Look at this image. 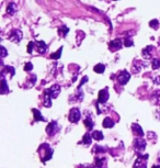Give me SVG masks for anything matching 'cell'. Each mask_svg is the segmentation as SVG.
I'll use <instances>...</instances> for the list:
<instances>
[{"label": "cell", "instance_id": "6da1fadb", "mask_svg": "<svg viewBox=\"0 0 160 168\" xmlns=\"http://www.w3.org/2000/svg\"><path fill=\"white\" fill-rule=\"evenodd\" d=\"M42 146L44 147V153L39 152V156H41L42 162H47V160L50 159V157L53 156V149H52L47 144H43Z\"/></svg>", "mask_w": 160, "mask_h": 168}, {"label": "cell", "instance_id": "7a4b0ae2", "mask_svg": "<svg viewBox=\"0 0 160 168\" xmlns=\"http://www.w3.org/2000/svg\"><path fill=\"white\" fill-rule=\"evenodd\" d=\"M80 117H81V113H80V110L78 108H72L69 112V117L68 119L70 122L72 123H77L78 121L80 120Z\"/></svg>", "mask_w": 160, "mask_h": 168}, {"label": "cell", "instance_id": "3957f363", "mask_svg": "<svg viewBox=\"0 0 160 168\" xmlns=\"http://www.w3.org/2000/svg\"><path fill=\"white\" fill-rule=\"evenodd\" d=\"M9 38H10V41L14 42V43H19V42L22 40V32H21L20 30H18V29H14V30H12L11 33H10Z\"/></svg>", "mask_w": 160, "mask_h": 168}, {"label": "cell", "instance_id": "277c9868", "mask_svg": "<svg viewBox=\"0 0 160 168\" xmlns=\"http://www.w3.org/2000/svg\"><path fill=\"white\" fill-rule=\"evenodd\" d=\"M142 137V136H140ZM135 139L134 140V147L137 152H143L144 149L146 148V142L144 141L143 139Z\"/></svg>", "mask_w": 160, "mask_h": 168}, {"label": "cell", "instance_id": "5b68a950", "mask_svg": "<svg viewBox=\"0 0 160 168\" xmlns=\"http://www.w3.org/2000/svg\"><path fill=\"white\" fill-rule=\"evenodd\" d=\"M129 78H131V74H129L127 71H121L120 75L117 76V80H118V82H120L121 85H125V84H127V82L129 80Z\"/></svg>", "mask_w": 160, "mask_h": 168}, {"label": "cell", "instance_id": "8992f818", "mask_svg": "<svg viewBox=\"0 0 160 168\" xmlns=\"http://www.w3.org/2000/svg\"><path fill=\"white\" fill-rule=\"evenodd\" d=\"M46 91L48 92V95L50 96L52 99H55L59 95V92H61V87L58 86V85H54V86L50 87V89H46Z\"/></svg>", "mask_w": 160, "mask_h": 168}, {"label": "cell", "instance_id": "52a82bcc", "mask_svg": "<svg viewBox=\"0 0 160 168\" xmlns=\"http://www.w3.org/2000/svg\"><path fill=\"white\" fill-rule=\"evenodd\" d=\"M57 131H58V125H57L56 121H52L46 128V132H47L48 135H54Z\"/></svg>", "mask_w": 160, "mask_h": 168}, {"label": "cell", "instance_id": "ba28073f", "mask_svg": "<svg viewBox=\"0 0 160 168\" xmlns=\"http://www.w3.org/2000/svg\"><path fill=\"white\" fill-rule=\"evenodd\" d=\"M108 99H109V90H108V88H104L99 92L98 101L100 103H105L108 101Z\"/></svg>", "mask_w": 160, "mask_h": 168}, {"label": "cell", "instance_id": "9c48e42d", "mask_svg": "<svg viewBox=\"0 0 160 168\" xmlns=\"http://www.w3.org/2000/svg\"><path fill=\"white\" fill-rule=\"evenodd\" d=\"M122 46H123V44H122L121 40H114V41H112V42L109 44V47H110V49L112 51V52L118 51Z\"/></svg>", "mask_w": 160, "mask_h": 168}, {"label": "cell", "instance_id": "30bf717a", "mask_svg": "<svg viewBox=\"0 0 160 168\" xmlns=\"http://www.w3.org/2000/svg\"><path fill=\"white\" fill-rule=\"evenodd\" d=\"M36 49H37V52L39 54H44L47 51V45L43 41H39V42H36Z\"/></svg>", "mask_w": 160, "mask_h": 168}, {"label": "cell", "instance_id": "8fae6325", "mask_svg": "<svg viewBox=\"0 0 160 168\" xmlns=\"http://www.w3.org/2000/svg\"><path fill=\"white\" fill-rule=\"evenodd\" d=\"M132 131H133V133H134L135 135H137V136H144V131H143V129L140 128V125L136 124V123L132 124Z\"/></svg>", "mask_w": 160, "mask_h": 168}, {"label": "cell", "instance_id": "7c38bea8", "mask_svg": "<svg viewBox=\"0 0 160 168\" xmlns=\"http://www.w3.org/2000/svg\"><path fill=\"white\" fill-rule=\"evenodd\" d=\"M32 112L34 113V120L35 121H46V119H45L44 117H42V114H41V112L37 109H33Z\"/></svg>", "mask_w": 160, "mask_h": 168}, {"label": "cell", "instance_id": "4fadbf2b", "mask_svg": "<svg viewBox=\"0 0 160 168\" xmlns=\"http://www.w3.org/2000/svg\"><path fill=\"white\" fill-rule=\"evenodd\" d=\"M44 106L46 107V108H50L52 107V98H50V96L48 95V92L45 90V93H44Z\"/></svg>", "mask_w": 160, "mask_h": 168}, {"label": "cell", "instance_id": "5bb4252c", "mask_svg": "<svg viewBox=\"0 0 160 168\" xmlns=\"http://www.w3.org/2000/svg\"><path fill=\"white\" fill-rule=\"evenodd\" d=\"M92 134H89V133H87V134H84L83 135V139H82V143L84 144V145H90L91 144V141H92Z\"/></svg>", "mask_w": 160, "mask_h": 168}, {"label": "cell", "instance_id": "9a60e30c", "mask_svg": "<svg viewBox=\"0 0 160 168\" xmlns=\"http://www.w3.org/2000/svg\"><path fill=\"white\" fill-rule=\"evenodd\" d=\"M92 137H93L94 140H97V141H102V140L104 139V135L102 134L101 131H93V133H92Z\"/></svg>", "mask_w": 160, "mask_h": 168}, {"label": "cell", "instance_id": "2e32d148", "mask_svg": "<svg viewBox=\"0 0 160 168\" xmlns=\"http://www.w3.org/2000/svg\"><path fill=\"white\" fill-rule=\"evenodd\" d=\"M16 11H17V5H16V3H14V2L9 3L8 8H7V12H8L9 14H14Z\"/></svg>", "mask_w": 160, "mask_h": 168}, {"label": "cell", "instance_id": "e0dca14e", "mask_svg": "<svg viewBox=\"0 0 160 168\" xmlns=\"http://www.w3.org/2000/svg\"><path fill=\"white\" fill-rule=\"evenodd\" d=\"M153 46H147L146 49H143V56H144V58H150L151 57V55H150V52L153 51Z\"/></svg>", "mask_w": 160, "mask_h": 168}, {"label": "cell", "instance_id": "ac0fdd59", "mask_svg": "<svg viewBox=\"0 0 160 168\" xmlns=\"http://www.w3.org/2000/svg\"><path fill=\"white\" fill-rule=\"evenodd\" d=\"M114 125V122L110 119V118H105L103 120V128H106V129H110Z\"/></svg>", "mask_w": 160, "mask_h": 168}, {"label": "cell", "instance_id": "d6986e66", "mask_svg": "<svg viewBox=\"0 0 160 168\" xmlns=\"http://www.w3.org/2000/svg\"><path fill=\"white\" fill-rule=\"evenodd\" d=\"M84 125H86V128L88 129V130H92V128H93V122H92V120H91V117H87L86 120H84Z\"/></svg>", "mask_w": 160, "mask_h": 168}, {"label": "cell", "instance_id": "ffe728a7", "mask_svg": "<svg viewBox=\"0 0 160 168\" xmlns=\"http://www.w3.org/2000/svg\"><path fill=\"white\" fill-rule=\"evenodd\" d=\"M104 69H105V66L103 64H97L93 68V71L95 73H98V74H102L104 71Z\"/></svg>", "mask_w": 160, "mask_h": 168}, {"label": "cell", "instance_id": "44dd1931", "mask_svg": "<svg viewBox=\"0 0 160 168\" xmlns=\"http://www.w3.org/2000/svg\"><path fill=\"white\" fill-rule=\"evenodd\" d=\"M8 91H9V87L7 86V82L5 79H2V82H1V93L5 95Z\"/></svg>", "mask_w": 160, "mask_h": 168}, {"label": "cell", "instance_id": "7402d4cb", "mask_svg": "<svg viewBox=\"0 0 160 168\" xmlns=\"http://www.w3.org/2000/svg\"><path fill=\"white\" fill-rule=\"evenodd\" d=\"M61 52H63V47H59L57 52H55V53H53V54L50 55V58H53V60H58V58L61 57Z\"/></svg>", "mask_w": 160, "mask_h": 168}, {"label": "cell", "instance_id": "603a6c76", "mask_svg": "<svg viewBox=\"0 0 160 168\" xmlns=\"http://www.w3.org/2000/svg\"><path fill=\"white\" fill-rule=\"evenodd\" d=\"M68 32H69V29L67 27H65V25H63V27H61L58 29V33H59L61 35H63V36H66V34Z\"/></svg>", "mask_w": 160, "mask_h": 168}, {"label": "cell", "instance_id": "cb8c5ba5", "mask_svg": "<svg viewBox=\"0 0 160 168\" xmlns=\"http://www.w3.org/2000/svg\"><path fill=\"white\" fill-rule=\"evenodd\" d=\"M105 165H106V159H105V158L95 159V166H98V167H103Z\"/></svg>", "mask_w": 160, "mask_h": 168}, {"label": "cell", "instance_id": "d4e9b609", "mask_svg": "<svg viewBox=\"0 0 160 168\" xmlns=\"http://www.w3.org/2000/svg\"><path fill=\"white\" fill-rule=\"evenodd\" d=\"M160 67V60L158 58H155L153 60V69H158Z\"/></svg>", "mask_w": 160, "mask_h": 168}, {"label": "cell", "instance_id": "484cf974", "mask_svg": "<svg viewBox=\"0 0 160 168\" xmlns=\"http://www.w3.org/2000/svg\"><path fill=\"white\" fill-rule=\"evenodd\" d=\"M158 25H159V22H158V20H156V19H154L153 21L149 22V27H153V29H157Z\"/></svg>", "mask_w": 160, "mask_h": 168}, {"label": "cell", "instance_id": "4316f807", "mask_svg": "<svg viewBox=\"0 0 160 168\" xmlns=\"http://www.w3.org/2000/svg\"><path fill=\"white\" fill-rule=\"evenodd\" d=\"M124 45L127 46V47H129V46H133L134 43H133V41L129 38H124Z\"/></svg>", "mask_w": 160, "mask_h": 168}, {"label": "cell", "instance_id": "83f0119b", "mask_svg": "<svg viewBox=\"0 0 160 168\" xmlns=\"http://www.w3.org/2000/svg\"><path fill=\"white\" fill-rule=\"evenodd\" d=\"M153 99H156V100H154L155 102L158 103V104H160V90H158V91L155 93L154 97H153Z\"/></svg>", "mask_w": 160, "mask_h": 168}, {"label": "cell", "instance_id": "f1b7e54d", "mask_svg": "<svg viewBox=\"0 0 160 168\" xmlns=\"http://www.w3.org/2000/svg\"><path fill=\"white\" fill-rule=\"evenodd\" d=\"M33 69V65L31 64V63H27L25 66H24V71H31Z\"/></svg>", "mask_w": 160, "mask_h": 168}, {"label": "cell", "instance_id": "f546056e", "mask_svg": "<svg viewBox=\"0 0 160 168\" xmlns=\"http://www.w3.org/2000/svg\"><path fill=\"white\" fill-rule=\"evenodd\" d=\"M6 68H7V71H10L11 76H13V75H14V73H16V71H14V68H13V67H11V66H7Z\"/></svg>", "mask_w": 160, "mask_h": 168}, {"label": "cell", "instance_id": "4dcf8cb0", "mask_svg": "<svg viewBox=\"0 0 160 168\" xmlns=\"http://www.w3.org/2000/svg\"><path fill=\"white\" fill-rule=\"evenodd\" d=\"M87 80H88V77L87 76H84L82 78V79H81V82H80V85H79V86H78V89H80V87L82 86L83 84H86V82H87Z\"/></svg>", "mask_w": 160, "mask_h": 168}, {"label": "cell", "instance_id": "1f68e13d", "mask_svg": "<svg viewBox=\"0 0 160 168\" xmlns=\"http://www.w3.org/2000/svg\"><path fill=\"white\" fill-rule=\"evenodd\" d=\"M33 45H34V42H30L29 43V47H28V53H32V49H33Z\"/></svg>", "mask_w": 160, "mask_h": 168}, {"label": "cell", "instance_id": "d6a6232c", "mask_svg": "<svg viewBox=\"0 0 160 168\" xmlns=\"http://www.w3.org/2000/svg\"><path fill=\"white\" fill-rule=\"evenodd\" d=\"M94 151H99L98 153H103L104 152V148H103V147H100V146H95L94 147Z\"/></svg>", "mask_w": 160, "mask_h": 168}, {"label": "cell", "instance_id": "836d02e7", "mask_svg": "<svg viewBox=\"0 0 160 168\" xmlns=\"http://www.w3.org/2000/svg\"><path fill=\"white\" fill-rule=\"evenodd\" d=\"M1 51H2V57H6L7 56V49L3 47V46H1Z\"/></svg>", "mask_w": 160, "mask_h": 168}, {"label": "cell", "instance_id": "e575fe53", "mask_svg": "<svg viewBox=\"0 0 160 168\" xmlns=\"http://www.w3.org/2000/svg\"><path fill=\"white\" fill-rule=\"evenodd\" d=\"M155 84H160V76L155 78Z\"/></svg>", "mask_w": 160, "mask_h": 168}, {"label": "cell", "instance_id": "d590c367", "mask_svg": "<svg viewBox=\"0 0 160 168\" xmlns=\"http://www.w3.org/2000/svg\"><path fill=\"white\" fill-rule=\"evenodd\" d=\"M114 1H116V0H114Z\"/></svg>", "mask_w": 160, "mask_h": 168}]
</instances>
